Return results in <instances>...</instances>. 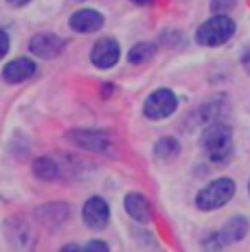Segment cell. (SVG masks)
<instances>
[{
  "mask_svg": "<svg viewBox=\"0 0 250 252\" xmlns=\"http://www.w3.org/2000/svg\"><path fill=\"white\" fill-rule=\"evenodd\" d=\"M64 48L66 42L60 35H53V33H37L29 42V51L35 57H42V60H53V57L62 55Z\"/></svg>",
  "mask_w": 250,
  "mask_h": 252,
  "instance_id": "cell-8",
  "label": "cell"
},
{
  "mask_svg": "<svg viewBox=\"0 0 250 252\" xmlns=\"http://www.w3.org/2000/svg\"><path fill=\"white\" fill-rule=\"evenodd\" d=\"M176 108H178L176 94L169 88H160L147 96L145 105H143V114L150 121H160V119H167V116L174 114Z\"/></svg>",
  "mask_w": 250,
  "mask_h": 252,
  "instance_id": "cell-4",
  "label": "cell"
},
{
  "mask_svg": "<svg viewBox=\"0 0 250 252\" xmlns=\"http://www.w3.org/2000/svg\"><path fill=\"white\" fill-rule=\"evenodd\" d=\"M123 206L127 211V215L138 224H147L152 220V206L147 202V197L141 195V193H127Z\"/></svg>",
  "mask_w": 250,
  "mask_h": 252,
  "instance_id": "cell-12",
  "label": "cell"
},
{
  "mask_svg": "<svg viewBox=\"0 0 250 252\" xmlns=\"http://www.w3.org/2000/svg\"><path fill=\"white\" fill-rule=\"evenodd\" d=\"M105 18L103 13L94 11V9H79L70 16V29L75 33H81V35H88V33H94L103 27Z\"/></svg>",
  "mask_w": 250,
  "mask_h": 252,
  "instance_id": "cell-11",
  "label": "cell"
},
{
  "mask_svg": "<svg viewBox=\"0 0 250 252\" xmlns=\"http://www.w3.org/2000/svg\"><path fill=\"white\" fill-rule=\"evenodd\" d=\"M178 154H180V145H178V140H176L174 136L160 138V140L156 143V147H154V156H156L158 160H162V162L174 160Z\"/></svg>",
  "mask_w": 250,
  "mask_h": 252,
  "instance_id": "cell-13",
  "label": "cell"
},
{
  "mask_svg": "<svg viewBox=\"0 0 250 252\" xmlns=\"http://www.w3.org/2000/svg\"><path fill=\"white\" fill-rule=\"evenodd\" d=\"M242 64H244V68H246V72L250 75V46L244 51V55H242Z\"/></svg>",
  "mask_w": 250,
  "mask_h": 252,
  "instance_id": "cell-19",
  "label": "cell"
},
{
  "mask_svg": "<svg viewBox=\"0 0 250 252\" xmlns=\"http://www.w3.org/2000/svg\"><path fill=\"white\" fill-rule=\"evenodd\" d=\"M132 2H136V4H145V7H147V4H152L154 0H132Z\"/></svg>",
  "mask_w": 250,
  "mask_h": 252,
  "instance_id": "cell-21",
  "label": "cell"
},
{
  "mask_svg": "<svg viewBox=\"0 0 250 252\" xmlns=\"http://www.w3.org/2000/svg\"><path fill=\"white\" fill-rule=\"evenodd\" d=\"M235 7V0H211V11L213 13H228Z\"/></svg>",
  "mask_w": 250,
  "mask_h": 252,
  "instance_id": "cell-16",
  "label": "cell"
},
{
  "mask_svg": "<svg viewBox=\"0 0 250 252\" xmlns=\"http://www.w3.org/2000/svg\"><path fill=\"white\" fill-rule=\"evenodd\" d=\"M235 20L226 13H215L195 31V40L202 46H222L235 35Z\"/></svg>",
  "mask_w": 250,
  "mask_h": 252,
  "instance_id": "cell-2",
  "label": "cell"
},
{
  "mask_svg": "<svg viewBox=\"0 0 250 252\" xmlns=\"http://www.w3.org/2000/svg\"><path fill=\"white\" fill-rule=\"evenodd\" d=\"M9 46H11V42H9V35L0 29V60H2L4 55L9 53Z\"/></svg>",
  "mask_w": 250,
  "mask_h": 252,
  "instance_id": "cell-17",
  "label": "cell"
},
{
  "mask_svg": "<svg viewBox=\"0 0 250 252\" xmlns=\"http://www.w3.org/2000/svg\"><path fill=\"white\" fill-rule=\"evenodd\" d=\"M35 72H37V66L33 60H29V57H16V60H11L2 68V79L7 81V84L16 86V84H22V81L31 79Z\"/></svg>",
  "mask_w": 250,
  "mask_h": 252,
  "instance_id": "cell-10",
  "label": "cell"
},
{
  "mask_svg": "<svg viewBox=\"0 0 250 252\" xmlns=\"http://www.w3.org/2000/svg\"><path fill=\"white\" fill-rule=\"evenodd\" d=\"M200 143H202V149L206 152V156L218 164H224L233 156V129L226 123H219V121L211 123L202 132Z\"/></svg>",
  "mask_w": 250,
  "mask_h": 252,
  "instance_id": "cell-1",
  "label": "cell"
},
{
  "mask_svg": "<svg viewBox=\"0 0 250 252\" xmlns=\"http://www.w3.org/2000/svg\"><path fill=\"white\" fill-rule=\"evenodd\" d=\"M7 2L11 4V7H25V4H29L31 0H7Z\"/></svg>",
  "mask_w": 250,
  "mask_h": 252,
  "instance_id": "cell-20",
  "label": "cell"
},
{
  "mask_svg": "<svg viewBox=\"0 0 250 252\" xmlns=\"http://www.w3.org/2000/svg\"><path fill=\"white\" fill-rule=\"evenodd\" d=\"M246 232H248V221H246V217H233L230 221H226V226L222 230H218L211 239H206L204 241V246L206 248H211V250H218V248H226V246H230V244H237V241H242L244 237H246Z\"/></svg>",
  "mask_w": 250,
  "mask_h": 252,
  "instance_id": "cell-5",
  "label": "cell"
},
{
  "mask_svg": "<svg viewBox=\"0 0 250 252\" xmlns=\"http://www.w3.org/2000/svg\"><path fill=\"white\" fill-rule=\"evenodd\" d=\"M33 176L40 178V180H55L57 176H60V167H57V162L53 160V158H37L35 162H33Z\"/></svg>",
  "mask_w": 250,
  "mask_h": 252,
  "instance_id": "cell-14",
  "label": "cell"
},
{
  "mask_svg": "<svg viewBox=\"0 0 250 252\" xmlns=\"http://www.w3.org/2000/svg\"><path fill=\"white\" fill-rule=\"evenodd\" d=\"M84 250H90V252H101V250H108V244L105 241H88V244L84 246Z\"/></svg>",
  "mask_w": 250,
  "mask_h": 252,
  "instance_id": "cell-18",
  "label": "cell"
},
{
  "mask_svg": "<svg viewBox=\"0 0 250 252\" xmlns=\"http://www.w3.org/2000/svg\"><path fill=\"white\" fill-rule=\"evenodd\" d=\"M235 191H237V187L230 178H219V180H213L202 189L198 197H195V204H198L200 211H215V208L228 204Z\"/></svg>",
  "mask_w": 250,
  "mask_h": 252,
  "instance_id": "cell-3",
  "label": "cell"
},
{
  "mask_svg": "<svg viewBox=\"0 0 250 252\" xmlns=\"http://www.w3.org/2000/svg\"><path fill=\"white\" fill-rule=\"evenodd\" d=\"M68 138L73 140L77 147L88 149V152H108L110 149L108 134L99 132V129H77V132L68 134Z\"/></svg>",
  "mask_w": 250,
  "mask_h": 252,
  "instance_id": "cell-9",
  "label": "cell"
},
{
  "mask_svg": "<svg viewBox=\"0 0 250 252\" xmlns=\"http://www.w3.org/2000/svg\"><path fill=\"white\" fill-rule=\"evenodd\" d=\"M154 55H156V44H152V42H141V44L132 46L127 60H129V64H134V66H143V64H147Z\"/></svg>",
  "mask_w": 250,
  "mask_h": 252,
  "instance_id": "cell-15",
  "label": "cell"
},
{
  "mask_svg": "<svg viewBox=\"0 0 250 252\" xmlns=\"http://www.w3.org/2000/svg\"><path fill=\"white\" fill-rule=\"evenodd\" d=\"M248 193H250V182H248Z\"/></svg>",
  "mask_w": 250,
  "mask_h": 252,
  "instance_id": "cell-22",
  "label": "cell"
},
{
  "mask_svg": "<svg viewBox=\"0 0 250 252\" xmlns=\"http://www.w3.org/2000/svg\"><path fill=\"white\" fill-rule=\"evenodd\" d=\"M119 57H121V46H119V42L112 40V37L99 40L97 44L93 46V51H90V62H93V66L99 70L112 68L119 62Z\"/></svg>",
  "mask_w": 250,
  "mask_h": 252,
  "instance_id": "cell-6",
  "label": "cell"
},
{
  "mask_svg": "<svg viewBox=\"0 0 250 252\" xmlns=\"http://www.w3.org/2000/svg\"><path fill=\"white\" fill-rule=\"evenodd\" d=\"M81 217H84V224L93 230H103L110 221V206L103 197L94 195L81 208Z\"/></svg>",
  "mask_w": 250,
  "mask_h": 252,
  "instance_id": "cell-7",
  "label": "cell"
}]
</instances>
